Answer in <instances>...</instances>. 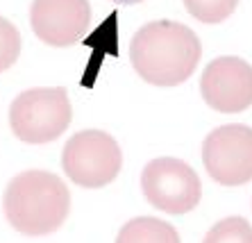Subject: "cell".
Returning <instances> with one entry per match:
<instances>
[{
  "label": "cell",
  "mask_w": 252,
  "mask_h": 243,
  "mask_svg": "<svg viewBox=\"0 0 252 243\" xmlns=\"http://www.w3.org/2000/svg\"><path fill=\"white\" fill-rule=\"evenodd\" d=\"M202 43L189 25L150 21L129 41V61L136 75L155 87H177L198 68Z\"/></svg>",
  "instance_id": "cell-1"
},
{
  "label": "cell",
  "mask_w": 252,
  "mask_h": 243,
  "mask_svg": "<svg viewBox=\"0 0 252 243\" xmlns=\"http://www.w3.org/2000/svg\"><path fill=\"white\" fill-rule=\"evenodd\" d=\"M2 209L16 232L25 237H46L57 232L68 216V186L50 171H23L7 184Z\"/></svg>",
  "instance_id": "cell-2"
},
{
  "label": "cell",
  "mask_w": 252,
  "mask_h": 243,
  "mask_svg": "<svg viewBox=\"0 0 252 243\" xmlns=\"http://www.w3.org/2000/svg\"><path fill=\"white\" fill-rule=\"evenodd\" d=\"M73 107L64 87L25 89L9 105V127L23 143H50L68 130Z\"/></svg>",
  "instance_id": "cell-3"
},
{
  "label": "cell",
  "mask_w": 252,
  "mask_h": 243,
  "mask_svg": "<svg viewBox=\"0 0 252 243\" xmlns=\"http://www.w3.org/2000/svg\"><path fill=\"white\" fill-rule=\"evenodd\" d=\"M123 166L118 141L105 130H82L62 150V168L70 180L87 189H100L116 180Z\"/></svg>",
  "instance_id": "cell-4"
},
{
  "label": "cell",
  "mask_w": 252,
  "mask_h": 243,
  "mask_svg": "<svg viewBox=\"0 0 252 243\" xmlns=\"http://www.w3.org/2000/svg\"><path fill=\"white\" fill-rule=\"evenodd\" d=\"M141 189L146 200L164 213H189L202 198V182L187 161L177 157L150 159L141 171Z\"/></svg>",
  "instance_id": "cell-5"
},
{
  "label": "cell",
  "mask_w": 252,
  "mask_h": 243,
  "mask_svg": "<svg viewBox=\"0 0 252 243\" xmlns=\"http://www.w3.org/2000/svg\"><path fill=\"white\" fill-rule=\"evenodd\" d=\"M202 164L211 180L241 186L252 180V127L229 123L211 130L202 141Z\"/></svg>",
  "instance_id": "cell-6"
},
{
  "label": "cell",
  "mask_w": 252,
  "mask_h": 243,
  "mask_svg": "<svg viewBox=\"0 0 252 243\" xmlns=\"http://www.w3.org/2000/svg\"><path fill=\"white\" fill-rule=\"evenodd\" d=\"M200 93L216 112H246L252 105V66L232 55L211 60L200 77Z\"/></svg>",
  "instance_id": "cell-7"
},
{
  "label": "cell",
  "mask_w": 252,
  "mask_h": 243,
  "mask_svg": "<svg viewBox=\"0 0 252 243\" xmlns=\"http://www.w3.org/2000/svg\"><path fill=\"white\" fill-rule=\"evenodd\" d=\"M91 23L89 0H32L30 25L43 43L66 48L80 41Z\"/></svg>",
  "instance_id": "cell-8"
},
{
  "label": "cell",
  "mask_w": 252,
  "mask_h": 243,
  "mask_svg": "<svg viewBox=\"0 0 252 243\" xmlns=\"http://www.w3.org/2000/svg\"><path fill=\"white\" fill-rule=\"evenodd\" d=\"M116 243H182L175 227L155 216L127 220L116 237Z\"/></svg>",
  "instance_id": "cell-9"
},
{
  "label": "cell",
  "mask_w": 252,
  "mask_h": 243,
  "mask_svg": "<svg viewBox=\"0 0 252 243\" xmlns=\"http://www.w3.org/2000/svg\"><path fill=\"white\" fill-rule=\"evenodd\" d=\"M202 243H252V225L243 216H227L209 227Z\"/></svg>",
  "instance_id": "cell-10"
},
{
  "label": "cell",
  "mask_w": 252,
  "mask_h": 243,
  "mask_svg": "<svg viewBox=\"0 0 252 243\" xmlns=\"http://www.w3.org/2000/svg\"><path fill=\"white\" fill-rule=\"evenodd\" d=\"M239 0H184L187 12L202 23H223L234 14Z\"/></svg>",
  "instance_id": "cell-11"
},
{
  "label": "cell",
  "mask_w": 252,
  "mask_h": 243,
  "mask_svg": "<svg viewBox=\"0 0 252 243\" xmlns=\"http://www.w3.org/2000/svg\"><path fill=\"white\" fill-rule=\"evenodd\" d=\"M21 55V32L18 28L0 16V73L12 68Z\"/></svg>",
  "instance_id": "cell-12"
},
{
  "label": "cell",
  "mask_w": 252,
  "mask_h": 243,
  "mask_svg": "<svg viewBox=\"0 0 252 243\" xmlns=\"http://www.w3.org/2000/svg\"><path fill=\"white\" fill-rule=\"evenodd\" d=\"M112 2H118V5H136V2H143V0H112Z\"/></svg>",
  "instance_id": "cell-13"
}]
</instances>
